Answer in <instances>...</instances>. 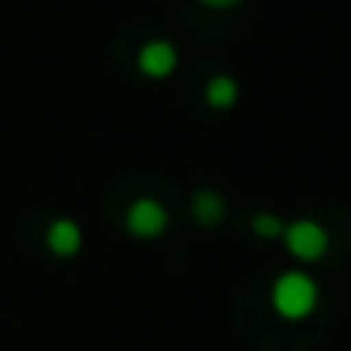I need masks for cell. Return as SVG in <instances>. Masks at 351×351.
<instances>
[{"mask_svg": "<svg viewBox=\"0 0 351 351\" xmlns=\"http://www.w3.org/2000/svg\"><path fill=\"white\" fill-rule=\"evenodd\" d=\"M317 297H321V290H317L314 276H307L304 269L280 273L276 283H273V290H269V304H273V311L283 321H304V317H311L314 307H317Z\"/></svg>", "mask_w": 351, "mask_h": 351, "instance_id": "cell-1", "label": "cell"}, {"mask_svg": "<svg viewBox=\"0 0 351 351\" xmlns=\"http://www.w3.org/2000/svg\"><path fill=\"white\" fill-rule=\"evenodd\" d=\"M280 239L287 242V252H290L293 259H300V263H317V259H324L328 249H331L328 229H324L321 222H314V219H297V222H290Z\"/></svg>", "mask_w": 351, "mask_h": 351, "instance_id": "cell-2", "label": "cell"}, {"mask_svg": "<svg viewBox=\"0 0 351 351\" xmlns=\"http://www.w3.org/2000/svg\"><path fill=\"white\" fill-rule=\"evenodd\" d=\"M167 226H171V215L157 198H136L126 208V232L136 239H157L167 232Z\"/></svg>", "mask_w": 351, "mask_h": 351, "instance_id": "cell-3", "label": "cell"}, {"mask_svg": "<svg viewBox=\"0 0 351 351\" xmlns=\"http://www.w3.org/2000/svg\"><path fill=\"white\" fill-rule=\"evenodd\" d=\"M136 69L147 79H167L178 69V48L171 41H164V38H154L136 51Z\"/></svg>", "mask_w": 351, "mask_h": 351, "instance_id": "cell-4", "label": "cell"}, {"mask_svg": "<svg viewBox=\"0 0 351 351\" xmlns=\"http://www.w3.org/2000/svg\"><path fill=\"white\" fill-rule=\"evenodd\" d=\"M45 242H48L51 256L72 259V256H79V249H82V229H79L75 219H55V222L48 226V232H45Z\"/></svg>", "mask_w": 351, "mask_h": 351, "instance_id": "cell-5", "label": "cell"}, {"mask_svg": "<svg viewBox=\"0 0 351 351\" xmlns=\"http://www.w3.org/2000/svg\"><path fill=\"white\" fill-rule=\"evenodd\" d=\"M191 215H195L198 226H219L226 219V198L212 188H202L191 198Z\"/></svg>", "mask_w": 351, "mask_h": 351, "instance_id": "cell-6", "label": "cell"}, {"mask_svg": "<svg viewBox=\"0 0 351 351\" xmlns=\"http://www.w3.org/2000/svg\"><path fill=\"white\" fill-rule=\"evenodd\" d=\"M205 99H208L212 110H232L235 103H239V82H235L232 75H226V72L212 75L208 86H205Z\"/></svg>", "mask_w": 351, "mask_h": 351, "instance_id": "cell-7", "label": "cell"}, {"mask_svg": "<svg viewBox=\"0 0 351 351\" xmlns=\"http://www.w3.org/2000/svg\"><path fill=\"white\" fill-rule=\"evenodd\" d=\"M287 229V222L280 219V215H273V212H259V215H252V232L259 235V239H280Z\"/></svg>", "mask_w": 351, "mask_h": 351, "instance_id": "cell-8", "label": "cell"}, {"mask_svg": "<svg viewBox=\"0 0 351 351\" xmlns=\"http://www.w3.org/2000/svg\"><path fill=\"white\" fill-rule=\"evenodd\" d=\"M198 3H205V7H212V10H229L239 0H198Z\"/></svg>", "mask_w": 351, "mask_h": 351, "instance_id": "cell-9", "label": "cell"}]
</instances>
